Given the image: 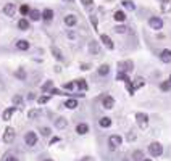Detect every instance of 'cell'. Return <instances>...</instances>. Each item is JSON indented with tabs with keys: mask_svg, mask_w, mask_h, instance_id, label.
<instances>
[{
	"mask_svg": "<svg viewBox=\"0 0 171 161\" xmlns=\"http://www.w3.org/2000/svg\"><path fill=\"white\" fill-rule=\"evenodd\" d=\"M42 90H44V92H47V90H52V81L45 82V84L42 85Z\"/></svg>",
	"mask_w": 171,
	"mask_h": 161,
	"instance_id": "obj_37",
	"label": "cell"
},
{
	"mask_svg": "<svg viewBox=\"0 0 171 161\" xmlns=\"http://www.w3.org/2000/svg\"><path fill=\"white\" fill-rule=\"evenodd\" d=\"M41 134H42L44 137H49V135H50V129H49V127H42V129H41Z\"/></svg>",
	"mask_w": 171,
	"mask_h": 161,
	"instance_id": "obj_38",
	"label": "cell"
},
{
	"mask_svg": "<svg viewBox=\"0 0 171 161\" xmlns=\"http://www.w3.org/2000/svg\"><path fill=\"white\" fill-rule=\"evenodd\" d=\"M100 40L103 42V45H105L107 49H110V50H113V49H115V44L111 42V39L107 36V34H102V36H100Z\"/></svg>",
	"mask_w": 171,
	"mask_h": 161,
	"instance_id": "obj_9",
	"label": "cell"
},
{
	"mask_svg": "<svg viewBox=\"0 0 171 161\" xmlns=\"http://www.w3.org/2000/svg\"><path fill=\"white\" fill-rule=\"evenodd\" d=\"M5 161H18V160L15 158V156H7V158H5Z\"/></svg>",
	"mask_w": 171,
	"mask_h": 161,
	"instance_id": "obj_44",
	"label": "cell"
},
{
	"mask_svg": "<svg viewBox=\"0 0 171 161\" xmlns=\"http://www.w3.org/2000/svg\"><path fill=\"white\" fill-rule=\"evenodd\" d=\"M13 140H15V129L13 127L5 129V132H3V142H5V143H11Z\"/></svg>",
	"mask_w": 171,
	"mask_h": 161,
	"instance_id": "obj_3",
	"label": "cell"
},
{
	"mask_svg": "<svg viewBox=\"0 0 171 161\" xmlns=\"http://www.w3.org/2000/svg\"><path fill=\"white\" fill-rule=\"evenodd\" d=\"M52 53H53L55 58H58V60H61V52L57 49V47H52Z\"/></svg>",
	"mask_w": 171,
	"mask_h": 161,
	"instance_id": "obj_33",
	"label": "cell"
},
{
	"mask_svg": "<svg viewBox=\"0 0 171 161\" xmlns=\"http://www.w3.org/2000/svg\"><path fill=\"white\" fill-rule=\"evenodd\" d=\"M58 140H60V139H58V137H53V139H52V142H50V143H55V142H58Z\"/></svg>",
	"mask_w": 171,
	"mask_h": 161,
	"instance_id": "obj_46",
	"label": "cell"
},
{
	"mask_svg": "<svg viewBox=\"0 0 171 161\" xmlns=\"http://www.w3.org/2000/svg\"><path fill=\"white\" fill-rule=\"evenodd\" d=\"M18 27L21 31H26V29H29V23H27L26 19H19V21H18Z\"/></svg>",
	"mask_w": 171,
	"mask_h": 161,
	"instance_id": "obj_25",
	"label": "cell"
},
{
	"mask_svg": "<svg viewBox=\"0 0 171 161\" xmlns=\"http://www.w3.org/2000/svg\"><path fill=\"white\" fill-rule=\"evenodd\" d=\"M37 116H39L37 110H31V111H29V118H31V119H33V118H37Z\"/></svg>",
	"mask_w": 171,
	"mask_h": 161,
	"instance_id": "obj_40",
	"label": "cell"
},
{
	"mask_svg": "<svg viewBox=\"0 0 171 161\" xmlns=\"http://www.w3.org/2000/svg\"><path fill=\"white\" fill-rule=\"evenodd\" d=\"M123 142V139L120 135H111L110 139H108V145H110V148H116V147H120Z\"/></svg>",
	"mask_w": 171,
	"mask_h": 161,
	"instance_id": "obj_5",
	"label": "cell"
},
{
	"mask_svg": "<svg viewBox=\"0 0 171 161\" xmlns=\"http://www.w3.org/2000/svg\"><path fill=\"white\" fill-rule=\"evenodd\" d=\"M76 21H78V19H76L74 15H66V16H65V24L66 26H74V24H76Z\"/></svg>",
	"mask_w": 171,
	"mask_h": 161,
	"instance_id": "obj_15",
	"label": "cell"
},
{
	"mask_svg": "<svg viewBox=\"0 0 171 161\" xmlns=\"http://www.w3.org/2000/svg\"><path fill=\"white\" fill-rule=\"evenodd\" d=\"M142 156H144V155H142V151H141V150H137V151H134V153H133V158L136 160V161L142 160Z\"/></svg>",
	"mask_w": 171,
	"mask_h": 161,
	"instance_id": "obj_35",
	"label": "cell"
},
{
	"mask_svg": "<svg viewBox=\"0 0 171 161\" xmlns=\"http://www.w3.org/2000/svg\"><path fill=\"white\" fill-rule=\"evenodd\" d=\"M89 49H90V52L95 53V55L100 53V47H98V42H95V40H92V42L89 44Z\"/></svg>",
	"mask_w": 171,
	"mask_h": 161,
	"instance_id": "obj_19",
	"label": "cell"
},
{
	"mask_svg": "<svg viewBox=\"0 0 171 161\" xmlns=\"http://www.w3.org/2000/svg\"><path fill=\"white\" fill-rule=\"evenodd\" d=\"M149 151H150V155H152V156H160L163 153V145L158 143V142L150 143L149 145Z\"/></svg>",
	"mask_w": 171,
	"mask_h": 161,
	"instance_id": "obj_1",
	"label": "cell"
},
{
	"mask_svg": "<svg viewBox=\"0 0 171 161\" xmlns=\"http://www.w3.org/2000/svg\"><path fill=\"white\" fill-rule=\"evenodd\" d=\"M161 11L163 13H170L171 11V0H161Z\"/></svg>",
	"mask_w": 171,
	"mask_h": 161,
	"instance_id": "obj_17",
	"label": "cell"
},
{
	"mask_svg": "<svg viewBox=\"0 0 171 161\" xmlns=\"http://www.w3.org/2000/svg\"><path fill=\"white\" fill-rule=\"evenodd\" d=\"M108 73H110V66L108 65H102L100 68H98V74H100V76H107Z\"/></svg>",
	"mask_w": 171,
	"mask_h": 161,
	"instance_id": "obj_24",
	"label": "cell"
},
{
	"mask_svg": "<svg viewBox=\"0 0 171 161\" xmlns=\"http://www.w3.org/2000/svg\"><path fill=\"white\" fill-rule=\"evenodd\" d=\"M65 107H66V108H70V110H74V108H78V100H74V99H70V100H66V101H65Z\"/></svg>",
	"mask_w": 171,
	"mask_h": 161,
	"instance_id": "obj_20",
	"label": "cell"
},
{
	"mask_svg": "<svg viewBox=\"0 0 171 161\" xmlns=\"http://www.w3.org/2000/svg\"><path fill=\"white\" fill-rule=\"evenodd\" d=\"M42 18H44V21H45V23H50L52 19H53V10L45 8V10H44V13H42Z\"/></svg>",
	"mask_w": 171,
	"mask_h": 161,
	"instance_id": "obj_12",
	"label": "cell"
},
{
	"mask_svg": "<svg viewBox=\"0 0 171 161\" xmlns=\"http://www.w3.org/2000/svg\"><path fill=\"white\" fill-rule=\"evenodd\" d=\"M15 74H16V77H18V79H21V81H24V79H26V73H24V69H18V71L15 73Z\"/></svg>",
	"mask_w": 171,
	"mask_h": 161,
	"instance_id": "obj_32",
	"label": "cell"
},
{
	"mask_svg": "<svg viewBox=\"0 0 171 161\" xmlns=\"http://www.w3.org/2000/svg\"><path fill=\"white\" fill-rule=\"evenodd\" d=\"M19 11H21V15H29V7H27V5H21V7H19Z\"/></svg>",
	"mask_w": 171,
	"mask_h": 161,
	"instance_id": "obj_34",
	"label": "cell"
},
{
	"mask_svg": "<svg viewBox=\"0 0 171 161\" xmlns=\"http://www.w3.org/2000/svg\"><path fill=\"white\" fill-rule=\"evenodd\" d=\"M102 105H103V108H107V110H111V108L115 107V99H113V97H110V95L103 97V100H102Z\"/></svg>",
	"mask_w": 171,
	"mask_h": 161,
	"instance_id": "obj_7",
	"label": "cell"
},
{
	"mask_svg": "<svg viewBox=\"0 0 171 161\" xmlns=\"http://www.w3.org/2000/svg\"><path fill=\"white\" fill-rule=\"evenodd\" d=\"M13 105H15V107H21V105H23V99H21V97H19V95H15L13 97Z\"/></svg>",
	"mask_w": 171,
	"mask_h": 161,
	"instance_id": "obj_30",
	"label": "cell"
},
{
	"mask_svg": "<svg viewBox=\"0 0 171 161\" xmlns=\"http://www.w3.org/2000/svg\"><path fill=\"white\" fill-rule=\"evenodd\" d=\"M116 79H118V81H123V82H124V84H126V82H131V81H129V76H128V73H120V74H118V76H116Z\"/></svg>",
	"mask_w": 171,
	"mask_h": 161,
	"instance_id": "obj_27",
	"label": "cell"
},
{
	"mask_svg": "<svg viewBox=\"0 0 171 161\" xmlns=\"http://www.w3.org/2000/svg\"><path fill=\"white\" fill-rule=\"evenodd\" d=\"M128 139H129V140H134V139H136V135H134V134H133V132H131V134L128 135Z\"/></svg>",
	"mask_w": 171,
	"mask_h": 161,
	"instance_id": "obj_45",
	"label": "cell"
},
{
	"mask_svg": "<svg viewBox=\"0 0 171 161\" xmlns=\"http://www.w3.org/2000/svg\"><path fill=\"white\" fill-rule=\"evenodd\" d=\"M76 132L79 135H84L89 132V126H87L86 123H81V124H78V127H76Z\"/></svg>",
	"mask_w": 171,
	"mask_h": 161,
	"instance_id": "obj_13",
	"label": "cell"
},
{
	"mask_svg": "<svg viewBox=\"0 0 171 161\" xmlns=\"http://www.w3.org/2000/svg\"><path fill=\"white\" fill-rule=\"evenodd\" d=\"M149 24H150V27L152 29H161L163 27V19L161 18H158V16H153V18H150L149 19Z\"/></svg>",
	"mask_w": 171,
	"mask_h": 161,
	"instance_id": "obj_4",
	"label": "cell"
},
{
	"mask_svg": "<svg viewBox=\"0 0 171 161\" xmlns=\"http://www.w3.org/2000/svg\"><path fill=\"white\" fill-rule=\"evenodd\" d=\"M136 121H137V124H139L141 129H147V126H149V116H147L145 113H137Z\"/></svg>",
	"mask_w": 171,
	"mask_h": 161,
	"instance_id": "obj_2",
	"label": "cell"
},
{
	"mask_svg": "<svg viewBox=\"0 0 171 161\" xmlns=\"http://www.w3.org/2000/svg\"><path fill=\"white\" fill-rule=\"evenodd\" d=\"M126 87H128V92L131 95H134V92H136V89H134V85L131 84V82H126Z\"/></svg>",
	"mask_w": 171,
	"mask_h": 161,
	"instance_id": "obj_36",
	"label": "cell"
},
{
	"mask_svg": "<svg viewBox=\"0 0 171 161\" xmlns=\"http://www.w3.org/2000/svg\"><path fill=\"white\" fill-rule=\"evenodd\" d=\"M66 124H68V123H66L65 118H58V119L55 121V127H57V129H65Z\"/></svg>",
	"mask_w": 171,
	"mask_h": 161,
	"instance_id": "obj_18",
	"label": "cell"
},
{
	"mask_svg": "<svg viewBox=\"0 0 171 161\" xmlns=\"http://www.w3.org/2000/svg\"><path fill=\"white\" fill-rule=\"evenodd\" d=\"M29 18L33 19V21H39V19L42 18V15L39 13L37 10H31V11H29Z\"/></svg>",
	"mask_w": 171,
	"mask_h": 161,
	"instance_id": "obj_21",
	"label": "cell"
},
{
	"mask_svg": "<svg viewBox=\"0 0 171 161\" xmlns=\"http://www.w3.org/2000/svg\"><path fill=\"white\" fill-rule=\"evenodd\" d=\"M78 87H79V90H87V82L84 81V79H78Z\"/></svg>",
	"mask_w": 171,
	"mask_h": 161,
	"instance_id": "obj_29",
	"label": "cell"
},
{
	"mask_svg": "<svg viewBox=\"0 0 171 161\" xmlns=\"http://www.w3.org/2000/svg\"><path fill=\"white\" fill-rule=\"evenodd\" d=\"M45 161H52V160H45Z\"/></svg>",
	"mask_w": 171,
	"mask_h": 161,
	"instance_id": "obj_50",
	"label": "cell"
},
{
	"mask_svg": "<svg viewBox=\"0 0 171 161\" xmlns=\"http://www.w3.org/2000/svg\"><path fill=\"white\" fill-rule=\"evenodd\" d=\"M126 71V73H131L133 71V61H124V63H120V73Z\"/></svg>",
	"mask_w": 171,
	"mask_h": 161,
	"instance_id": "obj_11",
	"label": "cell"
},
{
	"mask_svg": "<svg viewBox=\"0 0 171 161\" xmlns=\"http://www.w3.org/2000/svg\"><path fill=\"white\" fill-rule=\"evenodd\" d=\"M121 3H123V7H124V8H128V10H131V11L136 10V5H134L133 0H123Z\"/></svg>",
	"mask_w": 171,
	"mask_h": 161,
	"instance_id": "obj_22",
	"label": "cell"
},
{
	"mask_svg": "<svg viewBox=\"0 0 171 161\" xmlns=\"http://www.w3.org/2000/svg\"><path fill=\"white\" fill-rule=\"evenodd\" d=\"M115 31H116L118 34H123V32H126V27L124 26H116V27H115Z\"/></svg>",
	"mask_w": 171,
	"mask_h": 161,
	"instance_id": "obj_39",
	"label": "cell"
},
{
	"mask_svg": "<svg viewBox=\"0 0 171 161\" xmlns=\"http://www.w3.org/2000/svg\"><path fill=\"white\" fill-rule=\"evenodd\" d=\"M16 47L19 50H27V49H29V42H27V40H18Z\"/></svg>",
	"mask_w": 171,
	"mask_h": 161,
	"instance_id": "obj_23",
	"label": "cell"
},
{
	"mask_svg": "<svg viewBox=\"0 0 171 161\" xmlns=\"http://www.w3.org/2000/svg\"><path fill=\"white\" fill-rule=\"evenodd\" d=\"M170 81H171V76H170Z\"/></svg>",
	"mask_w": 171,
	"mask_h": 161,
	"instance_id": "obj_51",
	"label": "cell"
},
{
	"mask_svg": "<svg viewBox=\"0 0 171 161\" xmlns=\"http://www.w3.org/2000/svg\"><path fill=\"white\" fill-rule=\"evenodd\" d=\"M100 126H102V127H110V126H111V119H110V118H102V119H100Z\"/></svg>",
	"mask_w": 171,
	"mask_h": 161,
	"instance_id": "obj_28",
	"label": "cell"
},
{
	"mask_svg": "<svg viewBox=\"0 0 171 161\" xmlns=\"http://www.w3.org/2000/svg\"><path fill=\"white\" fill-rule=\"evenodd\" d=\"M81 2H82V5H84V7H90V5H92V0H81Z\"/></svg>",
	"mask_w": 171,
	"mask_h": 161,
	"instance_id": "obj_43",
	"label": "cell"
},
{
	"mask_svg": "<svg viewBox=\"0 0 171 161\" xmlns=\"http://www.w3.org/2000/svg\"><path fill=\"white\" fill-rule=\"evenodd\" d=\"M160 60L163 63H171V50H168V49L163 50V52L160 53Z\"/></svg>",
	"mask_w": 171,
	"mask_h": 161,
	"instance_id": "obj_10",
	"label": "cell"
},
{
	"mask_svg": "<svg viewBox=\"0 0 171 161\" xmlns=\"http://www.w3.org/2000/svg\"><path fill=\"white\" fill-rule=\"evenodd\" d=\"M144 161H152V160H144Z\"/></svg>",
	"mask_w": 171,
	"mask_h": 161,
	"instance_id": "obj_49",
	"label": "cell"
},
{
	"mask_svg": "<svg viewBox=\"0 0 171 161\" xmlns=\"http://www.w3.org/2000/svg\"><path fill=\"white\" fill-rule=\"evenodd\" d=\"M160 89H161V90H165V92H168V90L171 89V81H165V82H161Z\"/></svg>",
	"mask_w": 171,
	"mask_h": 161,
	"instance_id": "obj_31",
	"label": "cell"
},
{
	"mask_svg": "<svg viewBox=\"0 0 171 161\" xmlns=\"http://www.w3.org/2000/svg\"><path fill=\"white\" fill-rule=\"evenodd\" d=\"M15 111H16V107H11V108H8V110H5V111H3V119H5V121L11 119V116H13Z\"/></svg>",
	"mask_w": 171,
	"mask_h": 161,
	"instance_id": "obj_16",
	"label": "cell"
},
{
	"mask_svg": "<svg viewBox=\"0 0 171 161\" xmlns=\"http://www.w3.org/2000/svg\"><path fill=\"white\" fill-rule=\"evenodd\" d=\"M113 18L116 19V21H120V23H121V21H124V19H126V15L123 13V11H115Z\"/></svg>",
	"mask_w": 171,
	"mask_h": 161,
	"instance_id": "obj_26",
	"label": "cell"
},
{
	"mask_svg": "<svg viewBox=\"0 0 171 161\" xmlns=\"http://www.w3.org/2000/svg\"><path fill=\"white\" fill-rule=\"evenodd\" d=\"M81 69H89V65H81Z\"/></svg>",
	"mask_w": 171,
	"mask_h": 161,
	"instance_id": "obj_47",
	"label": "cell"
},
{
	"mask_svg": "<svg viewBox=\"0 0 171 161\" xmlns=\"http://www.w3.org/2000/svg\"><path fill=\"white\" fill-rule=\"evenodd\" d=\"M49 100H50L49 97H47V95H44V97H41V99H39V103H41V105H44V103H47Z\"/></svg>",
	"mask_w": 171,
	"mask_h": 161,
	"instance_id": "obj_42",
	"label": "cell"
},
{
	"mask_svg": "<svg viewBox=\"0 0 171 161\" xmlns=\"http://www.w3.org/2000/svg\"><path fill=\"white\" fill-rule=\"evenodd\" d=\"M24 140H26V143L29 145V147H34V145L37 143V135H36L34 132H27V134L24 135Z\"/></svg>",
	"mask_w": 171,
	"mask_h": 161,
	"instance_id": "obj_6",
	"label": "cell"
},
{
	"mask_svg": "<svg viewBox=\"0 0 171 161\" xmlns=\"http://www.w3.org/2000/svg\"><path fill=\"white\" fill-rule=\"evenodd\" d=\"M133 85H134V89H136V90H137V89H141V87H144V85H145V79L139 76V77H136V79H134Z\"/></svg>",
	"mask_w": 171,
	"mask_h": 161,
	"instance_id": "obj_14",
	"label": "cell"
},
{
	"mask_svg": "<svg viewBox=\"0 0 171 161\" xmlns=\"http://www.w3.org/2000/svg\"><path fill=\"white\" fill-rule=\"evenodd\" d=\"M84 161H94L92 158H84Z\"/></svg>",
	"mask_w": 171,
	"mask_h": 161,
	"instance_id": "obj_48",
	"label": "cell"
},
{
	"mask_svg": "<svg viewBox=\"0 0 171 161\" xmlns=\"http://www.w3.org/2000/svg\"><path fill=\"white\" fill-rule=\"evenodd\" d=\"M76 85H78V84H76V82H68V84H66V85H65V87H66V89H68V90H73L74 87H76Z\"/></svg>",
	"mask_w": 171,
	"mask_h": 161,
	"instance_id": "obj_41",
	"label": "cell"
},
{
	"mask_svg": "<svg viewBox=\"0 0 171 161\" xmlns=\"http://www.w3.org/2000/svg\"><path fill=\"white\" fill-rule=\"evenodd\" d=\"M15 11H16V7H15V3H7V5L3 7V13H5L7 16H13Z\"/></svg>",
	"mask_w": 171,
	"mask_h": 161,
	"instance_id": "obj_8",
	"label": "cell"
}]
</instances>
